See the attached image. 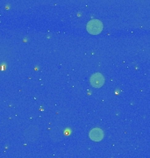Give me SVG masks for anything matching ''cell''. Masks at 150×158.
<instances>
[{
	"mask_svg": "<svg viewBox=\"0 0 150 158\" xmlns=\"http://www.w3.org/2000/svg\"><path fill=\"white\" fill-rule=\"evenodd\" d=\"M87 30L91 34H99L102 31V23L98 20H90L87 25Z\"/></svg>",
	"mask_w": 150,
	"mask_h": 158,
	"instance_id": "1",
	"label": "cell"
},
{
	"mask_svg": "<svg viewBox=\"0 0 150 158\" xmlns=\"http://www.w3.org/2000/svg\"><path fill=\"white\" fill-rule=\"evenodd\" d=\"M103 131L99 128H94L90 133V137L92 141H99L103 139Z\"/></svg>",
	"mask_w": 150,
	"mask_h": 158,
	"instance_id": "3",
	"label": "cell"
},
{
	"mask_svg": "<svg viewBox=\"0 0 150 158\" xmlns=\"http://www.w3.org/2000/svg\"><path fill=\"white\" fill-rule=\"evenodd\" d=\"M105 83V79L104 77L99 73L94 74L91 77H90V84L94 87H101Z\"/></svg>",
	"mask_w": 150,
	"mask_h": 158,
	"instance_id": "2",
	"label": "cell"
}]
</instances>
